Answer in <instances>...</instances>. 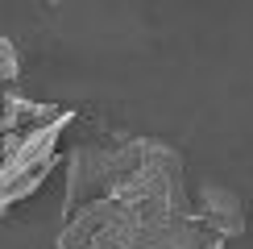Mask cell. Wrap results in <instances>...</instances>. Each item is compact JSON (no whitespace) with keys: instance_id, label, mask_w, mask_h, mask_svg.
<instances>
[{"instance_id":"6da1fadb","label":"cell","mask_w":253,"mask_h":249,"mask_svg":"<svg viewBox=\"0 0 253 249\" xmlns=\"http://www.w3.org/2000/svg\"><path fill=\"white\" fill-rule=\"evenodd\" d=\"M75 121V112H62L58 121H50L46 129H34V133H4V162H0V216L8 208H17L21 200L42 187L50 170L58 166L62 158V133L67 124Z\"/></svg>"},{"instance_id":"7a4b0ae2","label":"cell","mask_w":253,"mask_h":249,"mask_svg":"<svg viewBox=\"0 0 253 249\" xmlns=\"http://www.w3.org/2000/svg\"><path fill=\"white\" fill-rule=\"evenodd\" d=\"M195 204V220L204 224V233L212 237H224V241H233V237L245 233V200L233 191V187L224 183H204L199 191L191 195Z\"/></svg>"},{"instance_id":"3957f363","label":"cell","mask_w":253,"mask_h":249,"mask_svg":"<svg viewBox=\"0 0 253 249\" xmlns=\"http://www.w3.org/2000/svg\"><path fill=\"white\" fill-rule=\"evenodd\" d=\"M21 75V54L13 42H0V79H4V87H13Z\"/></svg>"}]
</instances>
